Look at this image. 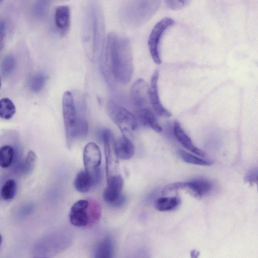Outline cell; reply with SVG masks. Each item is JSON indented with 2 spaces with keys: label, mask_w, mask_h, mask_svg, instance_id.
<instances>
[{
  "label": "cell",
  "mask_w": 258,
  "mask_h": 258,
  "mask_svg": "<svg viewBox=\"0 0 258 258\" xmlns=\"http://www.w3.org/2000/svg\"><path fill=\"white\" fill-rule=\"evenodd\" d=\"M88 206L89 201L87 200H80L73 205L69 214L70 221L72 225L79 227L88 225Z\"/></svg>",
  "instance_id": "8fae6325"
},
{
  "label": "cell",
  "mask_w": 258,
  "mask_h": 258,
  "mask_svg": "<svg viewBox=\"0 0 258 258\" xmlns=\"http://www.w3.org/2000/svg\"><path fill=\"white\" fill-rule=\"evenodd\" d=\"M2 242V237L1 234H0V246L1 245Z\"/></svg>",
  "instance_id": "e575fe53"
},
{
  "label": "cell",
  "mask_w": 258,
  "mask_h": 258,
  "mask_svg": "<svg viewBox=\"0 0 258 258\" xmlns=\"http://www.w3.org/2000/svg\"><path fill=\"white\" fill-rule=\"evenodd\" d=\"M36 159L37 157L35 153L32 151H30L25 159L19 166V170L23 174L29 173L34 169Z\"/></svg>",
  "instance_id": "d4e9b609"
},
{
  "label": "cell",
  "mask_w": 258,
  "mask_h": 258,
  "mask_svg": "<svg viewBox=\"0 0 258 258\" xmlns=\"http://www.w3.org/2000/svg\"><path fill=\"white\" fill-rule=\"evenodd\" d=\"M87 213L89 218L88 225H93L97 222L100 218L101 214L100 205L95 201H89Z\"/></svg>",
  "instance_id": "484cf974"
},
{
  "label": "cell",
  "mask_w": 258,
  "mask_h": 258,
  "mask_svg": "<svg viewBox=\"0 0 258 258\" xmlns=\"http://www.w3.org/2000/svg\"><path fill=\"white\" fill-rule=\"evenodd\" d=\"M3 0H0V3Z\"/></svg>",
  "instance_id": "8d00e7d4"
},
{
  "label": "cell",
  "mask_w": 258,
  "mask_h": 258,
  "mask_svg": "<svg viewBox=\"0 0 258 258\" xmlns=\"http://www.w3.org/2000/svg\"><path fill=\"white\" fill-rule=\"evenodd\" d=\"M16 112L13 102L8 98L0 100V117L5 119L11 118Z\"/></svg>",
  "instance_id": "7402d4cb"
},
{
  "label": "cell",
  "mask_w": 258,
  "mask_h": 258,
  "mask_svg": "<svg viewBox=\"0 0 258 258\" xmlns=\"http://www.w3.org/2000/svg\"><path fill=\"white\" fill-rule=\"evenodd\" d=\"M114 252L113 243L109 238L101 240L94 250V256L96 258H110Z\"/></svg>",
  "instance_id": "d6986e66"
},
{
  "label": "cell",
  "mask_w": 258,
  "mask_h": 258,
  "mask_svg": "<svg viewBox=\"0 0 258 258\" xmlns=\"http://www.w3.org/2000/svg\"><path fill=\"white\" fill-rule=\"evenodd\" d=\"M180 203L177 197H162L155 202V208L159 211H168L175 209Z\"/></svg>",
  "instance_id": "44dd1931"
},
{
  "label": "cell",
  "mask_w": 258,
  "mask_h": 258,
  "mask_svg": "<svg viewBox=\"0 0 258 258\" xmlns=\"http://www.w3.org/2000/svg\"><path fill=\"white\" fill-rule=\"evenodd\" d=\"M15 151L10 145H5L0 148V166L3 168L9 167L13 160Z\"/></svg>",
  "instance_id": "603a6c76"
},
{
  "label": "cell",
  "mask_w": 258,
  "mask_h": 258,
  "mask_svg": "<svg viewBox=\"0 0 258 258\" xmlns=\"http://www.w3.org/2000/svg\"><path fill=\"white\" fill-rule=\"evenodd\" d=\"M74 185L76 189L81 193L88 192L93 186L91 177L85 170H81L77 173Z\"/></svg>",
  "instance_id": "ffe728a7"
},
{
  "label": "cell",
  "mask_w": 258,
  "mask_h": 258,
  "mask_svg": "<svg viewBox=\"0 0 258 258\" xmlns=\"http://www.w3.org/2000/svg\"><path fill=\"white\" fill-rule=\"evenodd\" d=\"M191 0H165L167 6L173 10H179L186 7Z\"/></svg>",
  "instance_id": "4dcf8cb0"
},
{
  "label": "cell",
  "mask_w": 258,
  "mask_h": 258,
  "mask_svg": "<svg viewBox=\"0 0 258 258\" xmlns=\"http://www.w3.org/2000/svg\"><path fill=\"white\" fill-rule=\"evenodd\" d=\"M244 180L251 184L256 183L257 181V168H253L249 170L244 177Z\"/></svg>",
  "instance_id": "1f68e13d"
},
{
  "label": "cell",
  "mask_w": 258,
  "mask_h": 258,
  "mask_svg": "<svg viewBox=\"0 0 258 258\" xmlns=\"http://www.w3.org/2000/svg\"><path fill=\"white\" fill-rule=\"evenodd\" d=\"M212 188V184L205 179H197L186 182V188L195 197L199 199L208 194Z\"/></svg>",
  "instance_id": "ac0fdd59"
},
{
  "label": "cell",
  "mask_w": 258,
  "mask_h": 258,
  "mask_svg": "<svg viewBox=\"0 0 258 258\" xmlns=\"http://www.w3.org/2000/svg\"><path fill=\"white\" fill-rule=\"evenodd\" d=\"M17 184L14 179L8 180L2 187L1 195L5 200L13 199L16 194Z\"/></svg>",
  "instance_id": "4316f807"
},
{
  "label": "cell",
  "mask_w": 258,
  "mask_h": 258,
  "mask_svg": "<svg viewBox=\"0 0 258 258\" xmlns=\"http://www.w3.org/2000/svg\"><path fill=\"white\" fill-rule=\"evenodd\" d=\"M158 78L159 71L156 70L151 77V85L149 88L150 104L154 112L158 115L166 117H170L172 115L171 113L162 105L160 101L157 87Z\"/></svg>",
  "instance_id": "7c38bea8"
},
{
  "label": "cell",
  "mask_w": 258,
  "mask_h": 258,
  "mask_svg": "<svg viewBox=\"0 0 258 258\" xmlns=\"http://www.w3.org/2000/svg\"><path fill=\"white\" fill-rule=\"evenodd\" d=\"M78 115V121L75 132L76 141L86 138L88 132V122L86 115V103L84 96L77 93L74 97Z\"/></svg>",
  "instance_id": "30bf717a"
},
{
  "label": "cell",
  "mask_w": 258,
  "mask_h": 258,
  "mask_svg": "<svg viewBox=\"0 0 258 258\" xmlns=\"http://www.w3.org/2000/svg\"><path fill=\"white\" fill-rule=\"evenodd\" d=\"M107 181V185L103 193V198L105 202L110 204L121 194L123 185V179L118 174L110 177Z\"/></svg>",
  "instance_id": "4fadbf2b"
},
{
  "label": "cell",
  "mask_w": 258,
  "mask_h": 258,
  "mask_svg": "<svg viewBox=\"0 0 258 258\" xmlns=\"http://www.w3.org/2000/svg\"><path fill=\"white\" fill-rule=\"evenodd\" d=\"M15 59L12 55H8L5 57L1 65L3 75L7 76L10 74L15 69Z\"/></svg>",
  "instance_id": "f1b7e54d"
},
{
  "label": "cell",
  "mask_w": 258,
  "mask_h": 258,
  "mask_svg": "<svg viewBox=\"0 0 258 258\" xmlns=\"http://www.w3.org/2000/svg\"><path fill=\"white\" fill-rule=\"evenodd\" d=\"M105 21L102 10L95 0H91L85 12L82 40L85 51L92 61L103 55L105 38Z\"/></svg>",
  "instance_id": "7a4b0ae2"
},
{
  "label": "cell",
  "mask_w": 258,
  "mask_h": 258,
  "mask_svg": "<svg viewBox=\"0 0 258 258\" xmlns=\"http://www.w3.org/2000/svg\"><path fill=\"white\" fill-rule=\"evenodd\" d=\"M125 201V197L122 194L110 205L114 207L118 208L122 206Z\"/></svg>",
  "instance_id": "d6a6232c"
},
{
  "label": "cell",
  "mask_w": 258,
  "mask_h": 258,
  "mask_svg": "<svg viewBox=\"0 0 258 258\" xmlns=\"http://www.w3.org/2000/svg\"><path fill=\"white\" fill-rule=\"evenodd\" d=\"M83 162L85 171L91 177L93 186L97 185L101 179V154L99 147L95 143H88L85 146Z\"/></svg>",
  "instance_id": "8992f818"
},
{
  "label": "cell",
  "mask_w": 258,
  "mask_h": 258,
  "mask_svg": "<svg viewBox=\"0 0 258 258\" xmlns=\"http://www.w3.org/2000/svg\"><path fill=\"white\" fill-rule=\"evenodd\" d=\"M70 10L67 6H60L56 8L54 14L55 26L61 35H65L69 31L71 23Z\"/></svg>",
  "instance_id": "5bb4252c"
},
{
  "label": "cell",
  "mask_w": 258,
  "mask_h": 258,
  "mask_svg": "<svg viewBox=\"0 0 258 258\" xmlns=\"http://www.w3.org/2000/svg\"><path fill=\"white\" fill-rule=\"evenodd\" d=\"M161 0H129L122 11L123 20L132 26L148 21L159 8Z\"/></svg>",
  "instance_id": "3957f363"
},
{
  "label": "cell",
  "mask_w": 258,
  "mask_h": 258,
  "mask_svg": "<svg viewBox=\"0 0 258 258\" xmlns=\"http://www.w3.org/2000/svg\"><path fill=\"white\" fill-rule=\"evenodd\" d=\"M6 35V24L3 21H0V43L3 41Z\"/></svg>",
  "instance_id": "836d02e7"
},
{
  "label": "cell",
  "mask_w": 258,
  "mask_h": 258,
  "mask_svg": "<svg viewBox=\"0 0 258 258\" xmlns=\"http://www.w3.org/2000/svg\"><path fill=\"white\" fill-rule=\"evenodd\" d=\"M62 112L67 146L71 148L76 142L75 131L78 121L73 94L66 91L62 96Z\"/></svg>",
  "instance_id": "5b68a950"
},
{
  "label": "cell",
  "mask_w": 258,
  "mask_h": 258,
  "mask_svg": "<svg viewBox=\"0 0 258 258\" xmlns=\"http://www.w3.org/2000/svg\"><path fill=\"white\" fill-rule=\"evenodd\" d=\"M115 145L119 159L126 160L133 156L135 152L134 146L128 137L122 135L115 140Z\"/></svg>",
  "instance_id": "e0dca14e"
},
{
  "label": "cell",
  "mask_w": 258,
  "mask_h": 258,
  "mask_svg": "<svg viewBox=\"0 0 258 258\" xmlns=\"http://www.w3.org/2000/svg\"><path fill=\"white\" fill-rule=\"evenodd\" d=\"M103 71L116 82L126 84L133 76L134 63L130 40L114 32L108 34Z\"/></svg>",
  "instance_id": "6da1fadb"
},
{
  "label": "cell",
  "mask_w": 258,
  "mask_h": 258,
  "mask_svg": "<svg viewBox=\"0 0 258 258\" xmlns=\"http://www.w3.org/2000/svg\"><path fill=\"white\" fill-rule=\"evenodd\" d=\"M107 112L121 131L122 135L128 137L136 130L138 120L135 114L113 101L107 105Z\"/></svg>",
  "instance_id": "277c9868"
},
{
  "label": "cell",
  "mask_w": 258,
  "mask_h": 258,
  "mask_svg": "<svg viewBox=\"0 0 258 258\" xmlns=\"http://www.w3.org/2000/svg\"><path fill=\"white\" fill-rule=\"evenodd\" d=\"M186 182H176L171 183L165 186L162 190V195L166 196L171 192L181 189L186 188Z\"/></svg>",
  "instance_id": "f546056e"
},
{
  "label": "cell",
  "mask_w": 258,
  "mask_h": 258,
  "mask_svg": "<svg viewBox=\"0 0 258 258\" xmlns=\"http://www.w3.org/2000/svg\"><path fill=\"white\" fill-rule=\"evenodd\" d=\"M101 138L104 144L107 180H108L112 176L116 174L119 158L115 148V140L112 132L106 128L102 130Z\"/></svg>",
  "instance_id": "52a82bcc"
},
{
  "label": "cell",
  "mask_w": 258,
  "mask_h": 258,
  "mask_svg": "<svg viewBox=\"0 0 258 258\" xmlns=\"http://www.w3.org/2000/svg\"><path fill=\"white\" fill-rule=\"evenodd\" d=\"M46 79V77L41 73L33 75L30 81L31 90L34 93L40 92L44 87Z\"/></svg>",
  "instance_id": "83f0119b"
},
{
  "label": "cell",
  "mask_w": 258,
  "mask_h": 258,
  "mask_svg": "<svg viewBox=\"0 0 258 258\" xmlns=\"http://www.w3.org/2000/svg\"><path fill=\"white\" fill-rule=\"evenodd\" d=\"M149 88L147 83L143 79H139L132 85L130 98L135 112L150 107Z\"/></svg>",
  "instance_id": "9c48e42d"
},
{
  "label": "cell",
  "mask_w": 258,
  "mask_h": 258,
  "mask_svg": "<svg viewBox=\"0 0 258 258\" xmlns=\"http://www.w3.org/2000/svg\"><path fill=\"white\" fill-rule=\"evenodd\" d=\"M174 23L171 18H164L155 25L149 35L148 44L150 53L153 61L157 64L162 62L159 50L161 39L165 32Z\"/></svg>",
  "instance_id": "ba28073f"
},
{
  "label": "cell",
  "mask_w": 258,
  "mask_h": 258,
  "mask_svg": "<svg viewBox=\"0 0 258 258\" xmlns=\"http://www.w3.org/2000/svg\"><path fill=\"white\" fill-rule=\"evenodd\" d=\"M1 79H0V89H1Z\"/></svg>",
  "instance_id": "d590c367"
},
{
  "label": "cell",
  "mask_w": 258,
  "mask_h": 258,
  "mask_svg": "<svg viewBox=\"0 0 258 258\" xmlns=\"http://www.w3.org/2000/svg\"><path fill=\"white\" fill-rule=\"evenodd\" d=\"M138 122L140 121L145 126L150 127L154 131L160 133L162 128L158 122L154 111L149 107L136 112Z\"/></svg>",
  "instance_id": "2e32d148"
},
{
  "label": "cell",
  "mask_w": 258,
  "mask_h": 258,
  "mask_svg": "<svg viewBox=\"0 0 258 258\" xmlns=\"http://www.w3.org/2000/svg\"><path fill=\"white\" fill-rule=\"evenodd\" d=\"M177 154L183 161L187 163L204 166H209L212 164L210 161L199 158L182 150H178Z\"/></svg>",
  "instance_id": "cb8c5ba5"
},
{
  "label": "cell",
  "mask_w": 258,
  "mask_h": 258,
  "mask_svg": "<svg viewBox=\"0 0 258 258\" xmlns=\"http://www.w3.org/2000/svg\"><path fill=\"white\" fill-rule=\"evenodd\" d=\"M173 129L176 139L185 148L200 156H205V153L203 151L195 146L191 139L184 132L178 121L174 122Z\"/></svg>",
  "instance_id": "9a60e30c"
}]
</instances>
